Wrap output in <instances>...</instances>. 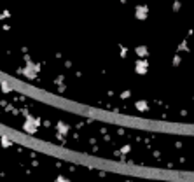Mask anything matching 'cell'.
Listing matches in <instances>:
<instances>
[{
	"label": "cell",
	"instance_id": "cell-12",
	"mask_svg": "<svg viewBox=\"0 0 194 182\" xmlns=\"http://www.w3.org/2000/svg\"><path fill=\"white\" fill-rule=\"evenodd\" d=\"M0 18H2V19H6V18H9V11H4V12H2V16H0Z\"/></svg>",
	"mask_w": 194,
	"mask_h": 182
},
{
	"label": "cell",
	"instance_id": "cell-2",
	"mask_svg": "<svg viewBox=\"0 0 194 182\" xmlns=\"http://www.w3.org/2000/svg\"><path fill=\"white\" fill-rule=\"evenodd\" d=\"M38 70H40V65L33 63V61H28L26 67H25V70H23V74L26 75L28 79H33V77L38 74Z\"/></svg>",
	"mask_w": 194,
	"mask_h": 182
},
{
	"label": "cell",
	"instance_id": "cell-5",
	"mask_svg": "<svg viewBox=\"0 0 194 182\" xmlns=\"http://www.w3.org/2000/svg\"><path fill=\"white\" fill-rule=\"evenodd\" d=\"M56 130H58V137L63 139V135H67V131H68V124L63 123V121H59V123L56 124Z\"/></svg>",
	"mask_w": 194,
	"mask_h": 182
},
{
	"label": "cell",
	"instance_id": "cell-15",
	"mask_svg": "<svg viewBox=\"0 0 194 182\" xmlns=\"http://www.w3.org/2000/svg\"><path fill=\"white\" fill-rule=\"evenodd\" d=\"M121 2H124V0H121Z\"/></svg>",
	"mask_w": 194,
	"mask_h": 182
},
{
	"label": "cell",
	"instance_id": "cell-14",
	"mask_svg": "<svg viewBox=\"0 0 194 182\" xmlns=\"http://www.w3.org/2000/svg\"><path fill=\"white\" fill-rule=\"evenodd\" d=\"M123 152H124V154H126V152H129V145H124V147H123Z\"/></svg>",
	"mask_w": 194,
	"mask_h": 182
},
{
	"label": "cell",
	"instance_id": "cell-11",
	"mask_svg": "<svg viewBox=\"0 0 194 182\" xmlns=\"http://www.w3.org/2000/svg\"><path fill=\"white\" fill-rule=\"evenodd\" d=\"M126 54H128V49H126V48H121V56H123V58H124Z\"/></svg>",
	"mask_w": 194,
	"mask_h": 182
},
{
	"label": "cell",
	"instance_id": "cell-1",
	"mask_svg": "<svg viewBox=\"0 0 194 182\" xmlns=\"http://www.w3.org/2000/svg\"><path fill=\"white\" fill-rule=\"evenodd\" d=\"M38 124H40V121H38L37 118H33V116H28L26 121H25V124H23V128H25V131L26 133H35L38 128Z\"/></svg>",
	"mask_w": 194,
	"mask_h": 182
},
{
	"label": "cell",
	"instance_id": "cell-9",
	"mask_svg": "<svg viewBox=\"0 0 194 182\" xmlns=\"http://www.w3.org/2000/svg\"><path fill=\"white\" fill-rule=\"evenodd\" d=\"M178 51H187V42H185V40L178 46Z\"/></svg>",
	"mask_w": 194,
	"mask_h": 182
},
{
	"label": "cell",
	"instance_id": "cell-3",
	"mask_svg": "<svg viewBox=\"0 0 194 182\" xmlns=\"http://www.w3.org/2000/svg\"><path fill=\"white\" fill-rule=\"evenodd\" d=\"M147 70H149V61H147L145 58L136 60V63H135V72H136V74L145 75V74H147Z\"/></svg>",
	"mask_w": 194,
	"mask_h": 182
},
{
	"label": "cell",
	"instance_id": "cell-10",
	"mask_svg": "<svg viewBox=\"0 0 194 182\" xmlns=\"http://www.w3.org/2000/svg\"><path fill=\"white\" fill-rule=\"evenodd\" d=\"M177 65H180V56H175V58H173V67H177Z\"/></svg>",
	"mask_w": 194,
	"mask_h": 182
},
{
	"label": "cell",
	"instance_id": "cell-8",
	"mask_svg": "<svg viewBox=\"0 0 194 182\" xmlns=\"http://www.w3.org/2000/svg\"><path fill=\"white\" fill-rule=\"evenodd\" d=\"M180 7H182V4H180V2H175V4H173V12H177V11H180Z\"/></svg>",
	"mask_w": 194,
	"mask_h": 182
},
{
	"label": "cell",
	"instance_id": "cell-4",
	"mask_svg": "<svg viewBox=\"0 0 194 182\" xmlns=\"http://www.w3.org/2000/svg\"><path fill=\"white\" fill-rule=\"evenodd\" d=\"M147 16H149V7L147 6H136L135 7V18L136 19L143 21V19H147Z\"/></svg>",
	"mask_w": 194,
	"mask_h": 182
},
{
	"label": "cell",
	"instance_id": "cell-7",
	"mask_svg": "<svg viewBox=\"0 0 194 182\" xmlns=\"http://www.w3.org/2000/svg\"><path fill=\"white\" fill-rule=\"evenodd\" d=\"M136 109H138V110H142V112H145L147 109V102H143V100H138V102H136Z\"/></svg>",
	"mask_w": 194,
	"mask_h": 182
},
{
	"label": "cell",
	"instance_id": "cell-6",
	"mask_svg": "<svg viewBox=\"0 0 194 182\" xmlns=\"http://www.w3.org/2000/svg\"><path fill=\"white\" fill-rule=\"evenodd\" d=\"M136 56H140V58H147V54H149V49L145 48V46H138V48L135 49Z\"/></svg>",
	"mask_w": 194,
	"mask_h": 182
},
{
	"label": "cell",
	"instance_id": "cell-13",
	"mask_svg": "<svg viewBox=\"0 0 194 182\" xmlns=\"http://www.w3.org/2000/svg\"><path fill=\"white\" fill-rule=\"evenodd\" d=\"M129 97V91H124V93H121V98H128Z\"/></svg>",
	"mask_w": 194,
	"mask_h": 182
}]
</instances>
